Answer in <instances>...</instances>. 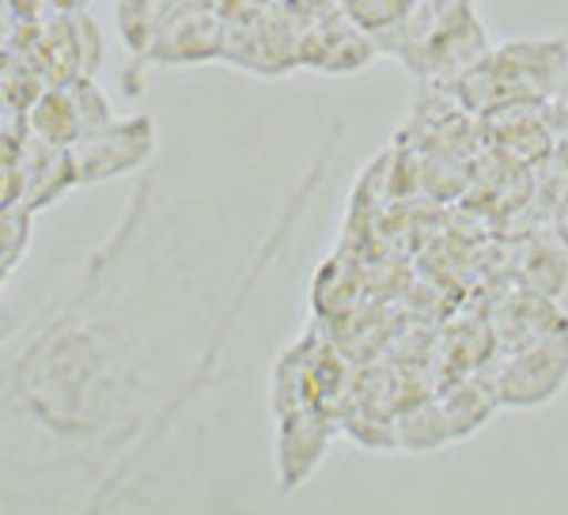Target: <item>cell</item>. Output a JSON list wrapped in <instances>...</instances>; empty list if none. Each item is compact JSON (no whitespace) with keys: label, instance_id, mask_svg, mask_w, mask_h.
Masks as SVG:
<instances>
[{"label":"cell","instance_id":"obj_1","mask_svg":"<svg viewBox=\"0 0 568 515\" xmlns=\"http://www.w3.org/2000/svg\"><path fill=\"white\" fill-rule=\"evenodd\" d=\"M144 179L110 239L0 372V455L95 508L197 402L246 296L216 307Z\"/></svg>","mask_w":568,"mask_h":515},{"label":"cell","instance_id":"obj_2","mask_svg":"<svg viewBox=\"0 0 568 515\" xmlns=\"http://www.w3.org/2000/svg\"><path fill=\"white\" fill-rule=\"evenodd\" d=\"M152 155H155V122L149 114L106 122L103 129L88 133L84 141H77L69 149L77 186H95V182L118 179V174L141 171Z\"/></svg>","mask_w":568,"mask_h":515},{"label":"cell","instance_id":"obj_3","mask_svg":"<svg viewBox=\"0 0 568 515\" xmlns=\"http://www.w3.org/2000/svg\"><path fill=\"white\" fill-rule=\"evenodd\" d=\"M27 122H31V133L39 141H50L58 149H72L88 133L114 122V114H110V99L99 91L95 77H80L45 88L31 103Z\"/></svg>","mask_w":568,"mask_h":515},{"label":"cell","instance_id":"obj_4","mask_svg":"<svg viewBox=\"0 0 568 515\" xmlns=\"http://www.w3.org/2000/svg\"><path fill=\"white\" fill-rule=\"evenodd\" d=\"M39 4L53 8V12H77V8H84L88 0H39Z\"/></svg>","mask_w":568,"mask_h":515},{"label":"cell","instance_id":"obj_5","mask_svg":"<svg viewBox=\"0 0 568 515\" xmlns=\"http://www.w3.org/2000/svg\"><path fill=\"white\" fill-rule=\"evenodd\" d=\"M561 239H565V246H568V205H565V213H561Z\"/></svg>","mask_w":568,"mask_h":515}]
</instances>
